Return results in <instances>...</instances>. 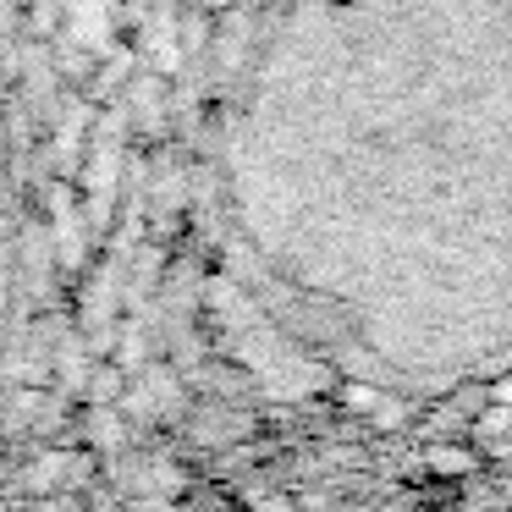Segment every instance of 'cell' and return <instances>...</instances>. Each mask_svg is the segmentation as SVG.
<instances>
[{"label":"cell","mask_w":512,"mask_h":512,"mask_svg":"<svg viewBox=\"0 0 512 512\" xmlns=\"http://www.w3.org/2000/svg\"><path fill=\"white\" fill-rule=\"evenodd\" d=\"M232 67L265 248L402 232L512 276V0H254Z\"/></svg>","instance_id":"6da1fadb"}]
</instances>
